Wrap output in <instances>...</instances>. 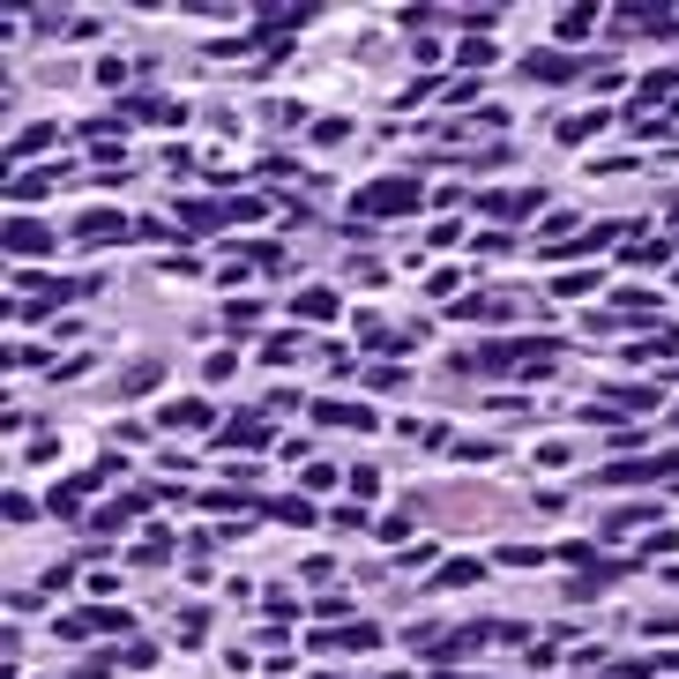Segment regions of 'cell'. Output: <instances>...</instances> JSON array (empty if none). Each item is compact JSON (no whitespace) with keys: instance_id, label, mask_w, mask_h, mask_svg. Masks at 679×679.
I'll use <instances>...</instances> for the list:
<instances>
[{"instance_id":"obj_1","label":"cell","mask_w":679,"mask_h":679,"mask_svg":"<svg viewBox=\"0 0 679 679\" xmlns=\"http://www.w3.org/2000/svg\"><path fill=\"white\" fill-rule=\"evenodd\" d=\"M269 201L247 195V201H173V225L179 232H225V225H254Z\"/></svg>"},{"instance_id":"obj_2","label":"cell","mask_w":679,"mask_h":679,"mask_svg":"<svg viewBox=\"0 0 679 679\" xmlns=\"http://www.w3.org/2000/svg\"><path fill=\"white\" fill-rule=\"evenodd\" d=\"M471 366H485V374H515V366H553V344H538V336H515V344H485Z\"/></svg>"},{"instance_id":"obj_3","label":"cell","mask_w":679,"mask_h":679,"mask_svg":"<svg viewBox=\"0 0 679 679\" xmlns=\"http://www.w3.org/2000/svg\"><path fill=\"white\" fill-rule=\"evenodd\" d=\"M419 187H411V179H374V187H358V209H366V217H411V209H419Z\"/></svg>"},{"instance_id":"obj_4","label":"cell","mask_w":679,"mask_h":679,"mask_svg":"<svg viewBox=\"0 0 679 679\" xmlns=\"http://www.w3.org/2000/svg\"><path fill=\"white\" fill-rule=\"evenodd\" d=\"M90 634H127L120 604H90V612H68L60 620V642H90Z\"/></svg>"},{"instance_id":"obj_5","label":"cell","mask_w":679,"mask_h":679,"mask_svg":"<svg viewBox=\"0 0 679 679\" xmlns=\"http://www.w3.org/2000/svg\"><path fill=\"white\" fill-rule=\"evenodd\" d=\"M679 471V449H665V455H628V463H612L604 471V485H642V479H672Z\"/></svg>"},{"instance_id":"obj_6","label":"cell","mask_w":679,"mask_h":679,"mask_svg":"<svg viewBox=\"0 0 679 679\" xmlns=\"http://www.w3.org/2000/svg\"><path fill=\"white\" fill-rule=\"evenodd\" d=\"M314 419H322V426H352V433H374V411H366V403H314Z\"/></svg>"},{"instance_id":"obj_7","label":"cell","mask_w":679,"mask_h":679,"mask_svg":"<svg viewBox=\"0 0 679 679\" xmlns=\"http://www.w3.org/2000/svg\"><path fill=\"white\" fill-rule=\"evenodd\" d=\"M523 76L530 82H568V76H575V60H568V52H530Z\"/></svg>"},{"instance_id":"obj_8","label":"cell","mask_w":679,"mask_h":679,"mask_svg":"<svg viewBox=\"0 0 679 679\" xmlns=\"http://www.w3.org/2000/svg\"><path fill=\"white\" fill-rule=\"evenodd\" d=\"M657 515H665V508H657V501H642V508H612V515H604V538H628V530L657 523Z\"/></svg>"},{"instance_id":"obj_9","label":"cell","mask_w":679,"mask_h":679,"mask_svg":"<svg viewBox=\"0 0 679 679\" xmlns=\"http://www.w3.org/2000/svg\"><path fill=\"white\" fill-rule=\"evenodd\" d=\"M604 403H620V411H650V403H665V388H634V381H604Z\"/></svg>"},{"instance_id":"obj_10","label":"cell","mask_w":679,"mask_h":679,"mask_svg":"<svg viewBox=\"0 0 679 679\" xmlns=\"http://www.w3.org/2000/svg\"><path fill=\"white\" fill-rule=\"evenodd\" d=\"M538 201H545V195H485L479 209H485V217H501V225H515V217H530Z\"/></svg>"},{"instance_id":"obj_11","label":"cell","mask_w":679,"mask_h":679,"mask_svg":"<svg viewBox=\"0 0 679 679\" xmlns=\"http://www.w3.org/2000/svg\"><path fill=\"white\" fill-rule=\"evenodd\" d=\"M120 232H127V217H120V209H90V217L76 225V239H120Z\"/></svg>"},{"instance_id":"obj_12","label":"cell","mask_w":679,"mask_h":679,"mask_svg":"<svg viewBox=\"0 0 679 679\" xmlns=\"http://www.w3.org/2000/svg\"><path fill=\"white\" fill-rule=\"evenodd\" d=\"M8 247H16V254H46V247H52V232H46V225H30V217H16V225H8Z\"/></svg>"},{"instance_id":"obj_13","label":"cell","mask_w":679,"mask_h":679,"mask_svg":"<svg viewBox=\"0 0 679 679\" xmlns=\"http://www.w3.org/2000/svg\"><path fill=\"white\" fill-rule=\"evenodd\" d=\"M358 336H366V344H381V352H403V344H419V328H388V322H358Z\"/></svg>"},{"instance_id":"obj_14","label":"cell","mask_w":679,"mask_h":679,"mask_svg":"<svg viewBox=\"0 0 679 679\" xmlns=\"http://www.w3.org/2000/svg\"><path fill=\"white\" fill-rule=\"evenodd\" d=\"M479 575H485V560H449V568L433 575V590H471Z\"/></svg>"},{"instance_id":"obj_15","label":"cell","mask_w":679,"mask_h":679,"mask_svg":"<svg viewBox=\"0 0 679 679\" xmlns=\"http://www.w3.org/2000/svg\"><path fill=\"white\" fill-rule=\"evenodd\" d=\"M269 441V419H232L225 426V449H262Z\"/></svg>"},{"instance_id":"obj_16","label":"cell","mask_w":679,"mask_h":679,"mask_svg":"<svg viewBox=\"0 0 679 679\" xmlns=\"http://www.w3.org/2000/svg\"><path fill=\"white\" fill-rule=\"evenodd\" d=\"M322 642H328V650H374V642H381V628H374V620H366V628H328Z\"/></svg>"},{"instance_id":"obj_17","label":"cell","mask_w":679,"mask_h":679,"mask_svg":"<svg viewBox=\"0 0 679 679\" xmlns=\"http://www.w3.org/2000/svg\"><path fill=\"white\" fill-rule=\"evenodd\" d=\"M82 493H90V479H60L52 485V515H82Z\"/></svg>"},{"instance_id":"obj_18","label":"cell","mask_w":679,"mask_h":679,"mask_svg":"<svg viewBox=\"0 0 679 679\" xmlns=\"http://www.w3.org/2000/svg\"><path fill=\"white\" fill-rule=\"evenodd\" d=\"M628 30H672V8H620Z\"/></svg>"},{"instance_id":"obj_19","label":"cell","mask_w":679,"mask_h":679,"mask_svg":"<svg viewBox=\"0 0 679 679\" xmlns=\"http://www.w3.org/2000/svg\"><path fill=\"white\" fill-rule=\"evenodd\" d=\"M336 314V292H299V322H328Z\"/></svg>"},{"instance_id":"obj_20","label":"cell","mask_w":679,"mask_h":679,"mask_svg":"<svg viewBox=\"0 0 679 679\" xmlns=\"http://www.w3.org/2000/svg\"><path fill=\"white\" fill-rule=\"evenodd\" d=\"M165 426H209V403H165Z\"/></svg>"},{"instance_id":"obj_21","label":"cell","mask_w":679,"mask_h":679,"mask_svg":"<svg viewBox=\"0 0 679 679\" xmlns=\"http://www.w3.org/2000/svg\"><path fill=\"white\" fill-rule=\"evenodd\" d=\"M642 98H650V105H657V98L672 105V98H679V76H672V68H657V76H642Z\"/></svg>"},{"instance_id":"obj_22","label":"cell","mask_w":679,"mask_h":679,"mask_svg":"<svg viewBox=\"0 0 679 679\" xmlns=\"http://www.w3.org/2000/svg\"><path fill=\"white\" fill-rule=\"evenodd\" d=\"M590 23H598V8H568V16H560V38L575 46V38H590Z\"/></svg>"},{"instance_id":"obj_23","label":"cell","mask_w":679,"mask_h":679,"mask_svg":"<svg viewBox=\"0 0 679 679\" xmlns=\"http://www.w3.org/2000/svg\"><path fill=\"white\" fill-rule=\"evenodd\" d=\"M292 23H314V8H262V30H292Z\"/></svg>"},{"instance_id":"obj_24","label":"cell","mask_w":679,"mask_h":679,"mask_svg":"<svg viewBox=\"0 0 679 679\" xmlns=\"http://www.w3.org/2000/svg\"><path fill=\"white\" fill-rule=\"evenodd\" d=\"M52 142V127H23V135H16V142H8V157H38Z\"/></svg>"},{"instance_id":"obj_25","label":"cell","mask_w":679,"mask_h":679,"mask_svg":"<svg viewBox=\"0 0 679 679\" xmlns=\"http://www.w3.org/2000/svg\"><path fill=\"white\" fill-rule=\"evenodd\" d=\"M604 127V112H582V120H560V142H590Z\"/></svg>"},{"instance_id":"obj_26","label":"cell","mask_w":679,"mask_h":679,"mask_svg":"<svg viewBox=\"0 0 679 679\" xmlns=\"http://www.w3.org/2000/svg\"><path fill=\"white\" fill-rule=\"evenodd\" d=\"M455 314H463V322H501L508 306H501V299H463V306H455Z\"/></svg>"},{"instance_id":"obj_27","label":"cell","mask_w":679,"mask_h":679,"mask_svg":"<svg viewBox=\"0 0 679 679\" xmlns=\"http://www.w3.org/2000/svg\"><path fill=\"white\" fill-rule=\"evenodd\" d=\"M201 634H209V612H179V642L201 650Z\"/></svg>"},{"instance_id":"obj_28","label":"cell","mask_w":679,"mask_h":679,"mask_svg":"<svg viewBox=\"0 0 679 679\" xmlns=\"http://www.w3.org/2000/svg\"><path fill=\"white\" fill-rule=\"evenodd\" d=\"M201 508H209V515H239V508H247V493H232V485H225V493H201Z\"/></svg>"},{"instance_id":"obj_29","label":"cell","mask_w":679,"mask_h":679,"mask_svg":"<svg viewBox=\"0 0 679 679\" xmlns=\"http://www.w3.org/2000/svg\"><path fill=\"white\" fill-rule=\"evenodd\" d=\"M665 352H679V328H665V336H642V344H634V358H665Z\"/></svg>"},{"instance_id":"obj_30","label":"cell","mask_w":679,"mask_h":679,"mask_svg":"<svg viewBox=\"0 0 679 679\" xmlns=\"http://www.w3.org/2000/svg\"><path fill=\"white\" fill-rule=\"evenodd\" d=\"M254 322H262V306H254V299H247V306H232V314H225V328H232V336H247Z\"/></svg>"},{"instance_id":"obj_31","label":"cell","mask_w":679,"mask_h":679,"mask_svg":"<svg viewBox=\"0 0 679 679\" xmlns=\"http://www.w3.org/2000/svg\"><path fill=\"white\" fill-rule=\"evenodd\" d=\"M269 515H277V523H314V508L306 501H269Z\"/></svg>"},{"instance_id":"obj_32","label":"cell","mask_w":679,"mask_h":679,"mask_svg":"<svg viewBox=\"0 0 679 679\" xmlns=\"http://www.w3.org/2000/svg\"><path fill=\"white\" fill-rule=\"evenodd\" d=\"M493 60V38H463V68H485Z\"/></svg>"},{"instance_id":"obj_33","label":"cell","mask_w":679,"mask_h":679,"mask_svg":"<svg viewBox=\"0 0 679 679\" xmlns=\"http://www.w3.org/2000/svg\"><path fill=\"white\" fill-rule=\"evenodd\" d=\"M665 575H672V582H679V568H665Z\"/></svg>"}]
</instances>
